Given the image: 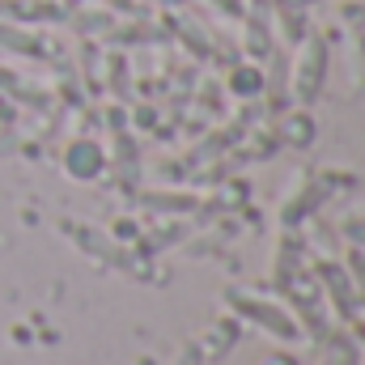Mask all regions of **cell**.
<instances>
[{"instance_id": "2", "label": "cell", "mask_w": 365, "mask_h": 365, "mask_svg": "<svg viewBox=\"0 0 365 365\" xmlns=\"http://www.w3.org/2000/svg\"><path fill=\"white\" fill-rule=\"evenodd\" d=\"M268 365H293V357H272Z\"/></svg>"}, {"instance_id": "1", "label": "cell", "mask_w": 365, "mask_h": 365, "mask_svg": "<svg viewBox=\"0 0 365 365\" xmlns=\"http://www.w3.org/2000/svg\"><path fill=\"white\" fill-rule=\"evenodd\" d=\"M179 365H200V361H195V349H187V357H182Z\"/></svg>"}]
</instances>
